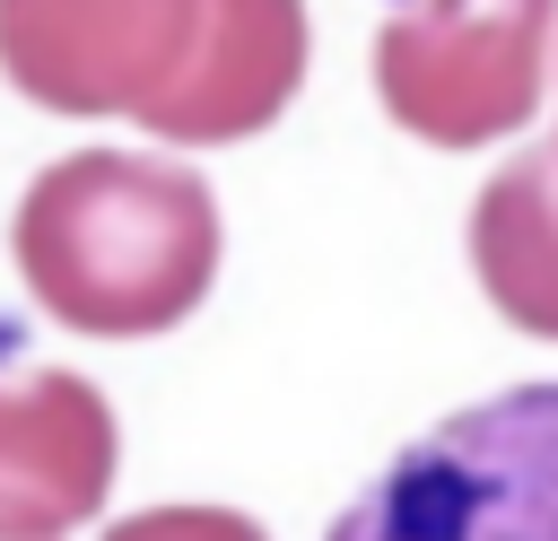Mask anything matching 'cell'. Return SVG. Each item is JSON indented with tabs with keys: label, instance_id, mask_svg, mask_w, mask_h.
<instances>
[{
	"label": "cell",
	"instance_id": "6da1fadb",
	"mask_svg": "<svg viewBox=\"0 0 558 541\" xmlns=\"http://www.w3.org/2000/svg\"><path fill=\"white\" fill-rule=\"evenodd\" d=\"M9 244L52 323L87 340H148L218 279V201L174 157L78 148L26 183Z\"/></svg>",
	"mask_w": 558,
	"mask_h": 541
},
{
	"label": "cell",
	"instance_id": "9c48e42d",
	"mask_svg": "<svg viewBox=\"0 0 558 541\" xmlns=\"http://www.w3.org/2000/svg\"><path fill=\"white\" fill-rule=\"evenodd\" d=\"M549 157H558V148H549Z\"/></svg>",
	"mask_w": 558,
	"mask_h": 541
},
{
	"label": "cell",
	"instance_id": "ba28073f",
	"mask_svg": "<svg viewBox=\"0 0 558 541\" xmlns=\"http://www.w3.org/2000/svg\"><path fill=\"white\" fill-rule=\"evenodd\" d=\"M105 541H270V532L244 524V515H227V506H148L131 524H113Z\"/></svg>",
	"mask_w": 558,
	"mask_h": 541
},
{
	"label": "cell",
	"instance_id": "7a4b0ae2",
	"mask_svg": "<svg viewBox=\"0 0 558 541\" xmlns=\"http://www.w3.org/2000/svg\"><path fill=\"white\" fill-rule=\"evenodd\" d=\"M323 541H558V384H514L436 419Z\"/></svg>",
	"mask_w": 558,
	"mask_h": 541
},
{
	"label": "cell",
	"instance_id": "5b68a950",
	"mask_svg": "<svg viewBox=\"0 0 558 541\" xmlns=\"http://www.w3.org/2000/svg\"><path fill=\"white\" fill-rule=\"evenodd\" d=\"M296 79H305V0H201V44L183 79L140 113V131L174 148L253 140L288 113Z\"/></svg>",
	"mask_w": 558,
	"mask_h": 541
},
{
	"label": "cell",
	"instance_id": "277c9868",
	"mask_svg": "<svg viewBox=\"0 0 558 541\" xmlns=\"http://www.w3.org/2000/svg\"><path fill=\"white\" fill-rule=\"evenodd\" d=\"M201 44V0H0V70L44 113H148Z\"/></svg>",
	"mask_w": 558,
	"mask_h": 541
},
{
	"label": "cell",
	"instance_id": "8992f818",
	"mask_svg": "<svg viewBox=\"0 0 558 541\" xmlns=\"http://www.w3.org/2000/svg\"><path fill=\"white\" fill-rule=\"evenodd\" d=\"M113 489V410L87 375L0 384V541H61Z\"/></svg>",
	"mask_w": 558,
	"mask_h": 541
},
{
	"label": "cell",
	"instance_id": "3957f363",
	"mask_svg": "<svg viewBox=\"0 0 558 541\" xmlns=\"http://www.w3.org/2000/svg\"><path fill=\"white\" fill-rule=\"evenodd\" d=\"M558 0H401L375 35V96L427 148H480L532 122Z\"/></svg>",
	"mask_w": 558,
	"mask_h": 541
},
{
	"label": "cell",
	"instance_id": "52a82bcc",
	"mask_svg": "<svg viewBox=\"0 0 558 541\" xmlns=\"http://www.w3.org/2000/svg\"><path fill=\"white\" fill-rule=\"evenodd\" d=\"M471 270L506 323L558 340V157L549 148H523L480 183Z\"/></svg>",
	"mask_w": 558,
	"mask_h": 541
}]
</instances>
